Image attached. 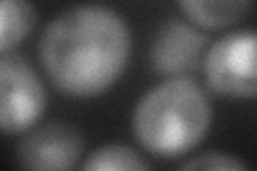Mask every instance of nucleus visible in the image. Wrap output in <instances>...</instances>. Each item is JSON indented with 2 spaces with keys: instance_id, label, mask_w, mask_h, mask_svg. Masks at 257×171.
I'll return each instance as SVG.
<instances>
[{
  "instance_id": "nucleus-1",
  "label": "nucleus",
  "mask_w": 257,
  "mask_h": 171,
  "mask_svg": "<svg viewBox=\"0 0 257 171\" xmlns=\"http://www.w3.org/2000/svg\"><path fill=\"white\" fill-rule=\"evenodd\" d=\"M39 58L62 94L92 99L122 77L131 58V30L109 7L77 5L45 26Z\"/></svg>"
},
{
  "instance_id": "nucleus-2",
  "label": "nucleus",
  "mask_w": 257,
  "mask_h": 171,
  "mask_svg": "<svg viewBox=\"0 0 257 171\" xmlns=\"http://www.w3.org/2000/svg\"><path fill=\"white\" fill-rule=\"evenodd\" d=\"M210 122L212 107L206 92L193 79L172 77L135 103L131 128L146 152L174 158L197 148Z\"/></svg>"
},
{
  "instance_id": "nucleus-3",
  "label": "nucleus",
  "mask_w": 257,
  "mask_h": 171,
  "mask_svg": "<svg viewBox=\"0 0 257 171\" xmlns=\"http://www.w3.org/2000/svg\"><path fill=\"white\" fill-rule=\"evenodd\" d=\"M210 90L227 99L257 96V30H240L214 41L204 56Z\"/></svg>"
},
{
  "instance_id": "nucleus-4",
  "label": "nucleus",
  "mask_w": 257,
  "mask_h": 171,
  "mask_svg": "<svg viewBox=\"0 0 257 171\" xmlns=\"http://www.w3.org/2000/svg\"><path fill=\"white\" fill-rule=\"evenodd\" d=\"M47 107V92L35 69L15 54L0 58V128L5 135L30 131Z\"/></svg>"
},
{
  "instance_id": "nucleus-5",
  "label": "nucleus",
  "mask_w": 257,
  "mask_h": 171,
  "mask_svg": "<svg viewBox=\"0 0 257 171\" xmlns=\"http://www.w3.org/2000/svg\"><path fill=\"white\" fill-rule=\"evenodd\" d=\"M86 148L84 135L64 122H50L35 128L18 148V160L24 169L64 171L73 169Z\"/></svg>"
},
{
  "instance_id": "nucleus-6",
  "label": "nucleus",
  "mask_w": 257,
  "mask_h": 171,
  "mask_svg": "<svg viewBox=\"0 0 257 171\" xmlns=\"http://www.w3.org/2000/svg\"><path fill=\"white\" fill-rule=\"evenodd\" d=\"M206 43V35H202L197 28L180 20H172L157 32L150 62L161 75H180L197 67Z\"/></svg>"
},
{
  "instance_id": "nucleus-7",
  "label": "nucleus",
  "mask_w": 257,
  "mask_h": 171,
  "mask_svg": "<svg viewBox=\"0 0 257 171\" xmlns=\"http://www.w3.org/2000/svg\"><path fill=\"white\" fill-rule=\"evenodd\" d=\"M182 13L199 28L221 30L246 15L251 0H176Z\"/></svg>"
},
{
  "instance_id": "nucleus-8",
  "label": "nucleus",
  "mask_w": 257,
  "mask_h": 171,
  "mask_svg": "<svg viewBox=\"0 0 257 171\" xmlns=\"http://www.w3.org/2000/svg\"><path fill=\"white\" fill-rule=\"evenodd\" d=\"M37 24L30 0H0V52L9 54L26 39Z\"/></svg>"
},
{
  "instance_id": "nucleus-9",
  "label": "nucleus",
  "mask_w": 257,
  "mask_h": 171,
  "mask_svg": "<svg viewBox=\"0 0 257 171\" xmlns=\"http://www.w3.org/2000/svg\"><path fill=\"white\" fill-rule=\"evenodd\" d=\"M84 171H148L150 162L142 158L133 148H128L124 143H107L96 148L90 156L84 160L82 165Z\"/></svg>"
},
{
  "instance_id": "nucleus-10",
  "label": "nucleus",
  "mask_w": 257,
  "mask_h": 171,
  "mask_svg": "<svg viewBox=\"0 0 257 171\" xmlns=\"http://www.w3.org/2000/svg\"><path fill=\"white\" fill-rule=\"evenodd\" d=\"M248 165L242 162L240 158L231 156L225 152H204L197 154L193 158H187L180 162V169L189 171V169H199V171H238V169H246Z\"/></svg>"
}]
</instances>
